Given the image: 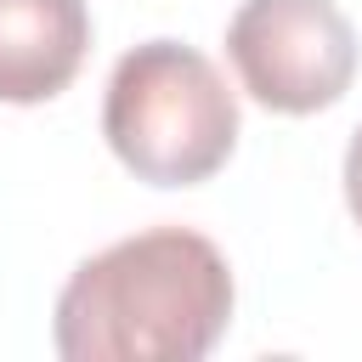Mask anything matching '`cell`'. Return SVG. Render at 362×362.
Wrapping results in <instances>:
<instances>
[{"mask_svg":"<svg viewBox=\"0 0 362 362\" xmlns=\"http://www.w3.org/2000/svg\"><path fill=\"white\" fill-rule=\"evenodd\" d=\"M243 90L272 113H322L356 79V28L334 0H243L226 23Z\"/></svg>","mask_w":362,"mask_h":362,"instance_id":"3957f363","label":"cell"},{"mask_svg":"<svg viewBox=\"0 0 362 362\" xmlns=\"http://www.w3.org/2000/svg\"><path fill=\"white\" fill-rule=\"evenodd\" d=\"M102 136L136 181L198 187L238 147V102L204 51L181 40H147L113 62Z\"/></svg>","mask_w":362,"mask_h":362,"instance_id":"7a4b0ae2","label":"cell"},{"mask_svg":"<svg viewBox=\"0 0 362 362\" xmlns=\"http://www.w3.org/2000/svg\"><path fill=\"white\" fill-rule=\"evenodd\" d=\"M90 51L85 0H0V102L34 107L74 85Z\"/></svg>","mask_w":362,"mask_h":362,"instance_id":"277c9868","label":"cell"},{"mask_svg":"<svg viewBox=\"0 0 362 362\" xmlns=\"http://www.w3.org/2000/svg\"><path fill=\"white\" fill-rule=\"evenodd\" d=\"M232 322L226 255L187 226L136 232L57 294L51 345L68 362H204Z\"/></svg>","mask_w":362,"mask_h":362,"instance_id":"6da1fadb","label":"cell"},{"mask_svg":"<svg viewBox=\"0 0 362 362\" xmlns=\"http://www.w3.org/2000/svg\"><path fill=\"white\" fill-rule=\"evenodd\" d=\"M345 204H351V221L362 226V130L345 147Z\"/></svg>","mask_w":362,"mask_h":362,"instance_id":"5b68a950","label":"cell"}]
</instances>
